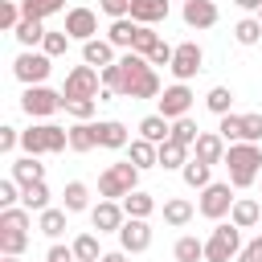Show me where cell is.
I'll list each match as a JSON object with an SVG mask.
<instances>
[{
    "mask_svg": "<svg viewBox=\"0 0 262 262\" xmlns=\"http://www.w3.org/2000/svg\"><path fill=\"white\" fill-rule=\"evenodd\" d=\"M184 25L188 29H213L217 25V4L213 0H188L184 4Z\"/></svg>",
    "mask_w": 262,
    "mask_h": 262,
    "instance_id": "cell-16",
    "label": "cell"
},
{
    "mask_svg": "<svg viewBox=\"0 0 262 262\" xmlns=\"http://www.w3.org/2000/svg\"><path fill=\"white\" fill-rule=\"evenodd\" d=\"M20 16H25V12H20V4H16V0H4V4H0V29H8V33H12V29L20 25Z\"/></svg>",
    "mask_w": 262,
    "mask_h": 262,
    "instance_id": "cell-46",
    "label": "cell"
},
{
    "mask_svg": "<svg viewBox=\"0 0 262 262\" xmlns=\"http://www.w3.org/2000/svg\"><path fill=\"white\" fill-rule=\"evenodd\" d=\"M61 196H66V213H82V209H90V188H86L82 180H70Z\"/></svg>",
    "mask_w": 262,
    "mask_h": 262,
    "instance_id": "cell-34",
    "label": "cell"
},
{
    "mask_svg": "<svg viewBox=\"0 0 262 262\" xmlns=\"http://www.w3.org/2000/svg\"><path fill=\"white\" fill-rule=\"evenodd\" d=\"M37 229L45 233V237H61L66 233V209H41V217H37Z\"/></svg>",
    "mask_w": 262,
    "mask_h": 262,
    "instance_id": "cell-31",
    "label": "cell"
},
{
    "mask_svg": "<svg viewBox=\"0 0 262 262\" xmlns=\"http://www.w3.org/2000/svg\"><path fill=\"white\" fill-rule=\"evenodd\" d=\"M12 180L25 188V184H37V180H45V164H37V156H20V160H12Z\"/></svg>",
    "mask_w": 262,
    "mask_h": 262,
    "instance_id": "cell-23",
    "label": "cell"
},
{
    "mask_svg": "<svg viewBox=\"0 0 262 262\" xmlns=\"http://www.w3.org/2000/svg\"><path fill=\"white\" fill-rule=\"evenodd\" d=\"M258 184H262V176H258Z\"/></svg>",
    "mask_w": 262,
    "mask_h": 262,
    "instance_id": "cell-58",
    "label": "cell"
},
{
    "mask_svg": "<svg viewBox=\"0 0 262 262\" xmlns=\"http://www.w3.org/2000/svg\"><path fill=\"white\" fill-rule=\"evenodd\" d=\"M20 106H25V115H33V119H49L53 111H61V106H66V94L49 90L45 82H41V86H25Z\"/></svg>",
    "mask_w": 262,
    "mask_h": 262,
    "instance_id": "cell-6",
    "label": "cell"
},
{
    "mask_svg": "<svg viewBox=\"0 0 262 262\" xmlns=\"http://www.w3.org/2000/svg\"><path fill=\"white\" fill-rule=\"evenodd\" d=\"M127 156H131V164L143 172V168H160V143H151V139H131L127 143Z\"/></svg>",
    "mask_w": 262,
    "mask_h": 262,
    "instance_id": "cell-17",
    "label": "cell"
},
{
    "mask_svg": "<svg viewBox=\"0 0 262 262\" xmlns=\"http://www.w3.org/2000/svg\"><path fill=\"white\" fill-rule=\"evenodd\" d=\"M66 33H70V41H94V33H98V12H94V8H70V12H66Z\"/></svg>",
    "mask_w": 262,
    "mask_h": 262,
    "instance_id": "cell-14",
    "label": "cell"
},
{
    "mask_svg": "<svg viewBox=\"0 0 262 262\" xmlns=\"http://www.w3.org/2000/svg\"><path fill=\"white\" fill-rule=\"evenodd\" d=\"M131 20H139V25L168 20V0H131Z\"/></svg>",
    "mask_w": 262,
    "mask_h": 262,
    "instance_id": "cell-19",
    "label": "cell"
},
{
    "mask_svg": "<svg viewBox=\"0 0 262 262\" xmlns=\"http://www.w3.org/2000/svg\"><path fill=\"white\" fill-rule=\"evenodd\" d=\"M98 82H102V70H94V66H74V70L66 74L61 94H66V98H98Z\"/></svg>",
    "mask_w": 262,
    "mask_h": 262,
    "instance_id": "cell-9",
    "label": "cell"
},
{
    "mask_svg": "<svg viewBox=\"0 0 262 262\" xmlns=\"http://www.w3.org/2000/svg\"><path fill=\"white\" fill-rule=\"evenodd\" d=\"M201 61H205V53H201V45L196 41H180L176 49H172V78L176 82H188V78H196L201 74Z\"/></svg>",
    "mask_w": 262,
    "mask_h": 262,
    "instance_id": "cell-10",
    "label": "cell"
},
{
    "mask_svg": "<svg viewBox=\"0 0 262 262\" xmlns=\"http://www.w3.org/2000/svg\"><path fill=\"white\" fill-rule=\"evenodd\" d=\"M20 205H25L29 213H41V209H49V184H45V180H37V184H25V188H20Z\"/></svg>",
    "mask_w": 262,
    "mask_h": 262,
    "instance_id": "cell-28",
    "label": "cell"
},
{
    "mask_svg": "<svg viewBox=\"0 0 262 262\" xmlns=\"http://www.w3.org/2000/svg\"><path fill=\"white\" fill-rule=\"evenodd\" d=\"M74 254H78V262H98V258H102L98 237H94V233H78V237H74Z\"/></svg>",
    "mask_w": 262,
    "mask_h": 262,
    "instance_id": "cell-38",
    "label": "cell"
},
{
    "mask_svg": "<svg viewBox=\"0 0 262 262\" xmlns=\"http://www.w3.org/2000/svg\"><path fill=\"white\" fill-rule=\"evenodd\" d=\"M123 209H127V217H151L156 213V196L143 192V188H135V192L123 196Z\"/></svg>",
    "mask_w": 262,
    "mask_h": 262,
    "instance_id": "cell-29",
    "label": "cell"
},
{
    "mask_svg": "<svg viewBox=\"0 0 262 262\" xmlns=\"http://www.w3.org/2000/svg\"><path fill=\"white\" fill-rule=\"evenodd\" d=\"M119 98H160V74L135 49L119 57Z\"/></svg>",
    "mask_w": 262,
    "mask_h": 262,
    "instance_id": "cell-1",
    "label": "cell"
},
{
    "mask_svg": "<svg viewBox=\"0 0 262 262\" xmlns=\"http://www.w3.org/2000/svg\"><path fill=\"white\" fill-rule=\"evenodd\" d=\"M20 147L29 156H53V151H66L70 147V131L57 127V123H37V127L20 131Z\"/></svg>",
    "mask_w": 262,
    "mask_h": 262,
    "instance_id": "cell-3",
    "label": "cell"
},
{
    "mask_svg": "<svg viewBox=\"0 0 262 262\" xmlns=\"http://www.w3.org/2000/svg\"><path fill=\"white\" fill-rule=\"evenodd\" d=\"M41 49H45L49 57H61V53L70 49V33H66V29H49L45 41H41Z\"/></svg>",
    "mask_w": 262,
    "mask_h": 262,
    "instance_id": "cell-40",
    "label": "cell"
},
{
    "mask_svg": "<svg viewBox=\"0 0 262 262\" xmlns=\"http://www.w3.org/2000/svg\"><path fill=\"white\" fill-rule=\"evenodd\" d=\"M205 106H209L217 119H221V115H229V106H233V90H229V86H213V90L205 94Z\"/></svg>",
    "mask_w": 262,
    "mask_h": 262,
    "instance_id": "cell-36",
    "label": "cell"
},
{
    "mask_svg": "<svg viewBox=\"0 0 262 262\" xmlns=\"http://www.w3.org/2000/svg\"><path fill=\"white\" fill-rule=\"evenodd\" d=\"M156 45H160V37H156V33H151V25H139V29H135V41H131V49H135V53H143V57H147V53H151V49H156Z\"/></svg>",
    "mask_w": 262,
    "mask_h": 262,
    "instance_id": "cell-43",
    "label": "cell"
},
{
    "mask_svg": "<svg viewBox=\"0 0 262 262\" xmlns=\"http://www.w3.org/2000/svg\"><path fill=\"white\" fill-rule=\"evenodd\" d=\"M242 254V229L229 221V225H217L205 242V262H229Z\"/></svg>",
    "mask_w": 262,
    "mask_h": 262,
    "instance_id": "cell-5",
    "label": "cell"
},
{
    "mask_svg": "<svg viewBox=\"0 0 262 262\" xmlns=\"http://www.w3.org/2000/svg\"><path fill=\"white\" fill-rule=\"evenodd\" d=\"M135 29H139V20H131V16H119V20H111V29H106V41H111L115 49H131V41H135Z\"/></svg>",
    "mask_w": 262,
    "mask_h": 262,
    "instance_id": "cell-25",
    "label": "cell"
},
{
    "mask_svg": "<svg viewBox=\"0 0 262 262\" xmlns=\"http://www.w3.org/2000/svg\"><path fill=\"white\" fill-rule=\"evenodd\" d=\"M45 33H49V29H45V20H41V16H20V25L12 29V37H16L25 49L41 45V41H45Z\"/></svg>",
    "mask_w": 262,
    "mask_h": 262,
    "instance_id": "cell-20",
    "label": "cell"
},
{
    "mask_svg": "<svg viewBox=\"0 0 262 262\" xmlns=\"http://www.w3.org/2000/svg\"><path fill=\"white\" fill-rule=\"evenodd\" d=\"M49 70H53V57L41 49V53H33V49H25L16 61H12V74L25 82V86H41L45 78H49Z\"/></svg>",
    "mask_w": 262,
    "mask_h": 262,
    "instance_id": "cell-8",
    "label": "cell"
},
{
    "mask_svg": "<svg viewBox=\"0 0 262 262\" xmlns=\"http://www.w3.org/2000/svg\"><path fill=\"white\" fill-rule=\"evenodd\" d=\"M209 168H213V164H205V160H196V156H192V160L180 168V176H184V184H188V188H205V184H213V180H209Z\"/></svg>",
    "mask_w": 262,
    "mask_h": 262,
    "instance_id": "cell-33",
    "label": "cell"
},
{
    "mask_svg": "<svg viewBox=\"0 0 262 262\" xmlns=\"http://www.w3.org/2000/svg\"><path fill=\"white\" fill-rule=\"evenodd\" d=\"M66 8V0H20V12L25 16H53V12H61Z\"/></svg>",
    "mask_w": 262,
    "mask_h": 262,
    "instance_id": "cell-39",
    "label": "cell"
},
{
    "mask_svg": "<svg viewBox=\"0 0 262 262\" xmlns=\"http://www.w3.org/2000/svg\"><path fill=\"white\" fill-rule=\"evenodd\" d=\"M45 262H78V254H74V246H49V254H45Z\"/></svg>",
    "mask_w": 262,
    "mask_h": 262,
    "instance_id": "cell-51",
    "label": "cell"
},
{
    "mask_svg": "<svg viewBox=\"0 0 262 262\" xmlns=\"http://www.w3.org/2000/svg\"><path fill=\"white\" fill-rule=\"evenodd\" d=\"M258 217H262V205H258L254 196H237V201H233V209H229V221H233L237 229H254V225H258Z\"/></svg>",
    "mask_w": 262,
    "mask_h": 262,
    "instance_id": "cell-18",
    "label": "cell"
},
{
    "mask_svg": "<svg viewBox=\"0 0 262 262\" xmlns=\"http://www.w3.org/2000/svg\"><path fill=\"white\" fill-rule=\"evenodd\" d=\"M172 49H176V45H168V41H160V45H156V49L147 53V61H151V66H172Z\"/></svg>",
    "mask_w": 262,
    "mask_h": 262,
    "instance_id": "cell-50",
    "label": "cell"
},
{
    "mask_svg": "<svg viewBox=\"0 0 262 262\" xmlns=\"http://www.w3.org/2000/svg\"><path fill=\"white\" fill-rule=\"evenodd\" d=\"M233 4H237L242 12H258V8H262V0H233Z\"/></svg>",
    "mask_w": 262,
    "mask_h": 262,
    "instance_id": "cell-55",
    "label": "cell"
},
{
    "mask_svg": "<svg viewBox=\"0 0 262 262\" xmlns=\"http://www.w3.org/2000/svg\"><path fill=\"white\" fill-rule=\"evenodd\" d=\"M70 147H74V151H94V147H98V123L78 119V123L70 127Z\"/></svg>",
    "mask_w": 262,
    "mask_h": 262,
    "instance_id": "cell-21",
    "label": "cell"
},
{
    "mask_svg": "<svg viewBox=\"0 0 262 262\" xmlns=\"http://www.w3.org/2000/svg\"><path fill=\"white\" fill-rule=\"evenodd\" d=\"M135 188H139V168H135L131 160L111 164V168L98 176V196H106V201H123V196L135 192Z\"/></svg>",
    "mask_w": 262,
    "mask_h": 262,
    "instance_id": "cell-4",
    "label": "cell"
},
{
    "mask_svg": "<svg viewBox=\"0 0 262 262\" xmlns=\"http://www.w3.org/2000/svg\"><path fill=\"white\" fill-rule=\"evenodd\" d=\"M139 135L151 139V143H164V139H172V119H164L160 111L147 115V119H139Z\"/></svg>",
    "mask_w": 262,
    "mask_h": 262,
    "instance_id": "cell-26",
    "label": "cell"
},
{
    "mask_svg": "<svg viewBox=\"0 0 262 262\" xmlns=\"http://www.w3.org/2000/svg\"><path fill=\"white\" fill-rule=\"evenodd\" d=\"M192 151H196V160H205V164H225L229 143H225L217 131H201V135H196V143H192Z\"/></svg>",
    "mask_w": 262,
    "mask_h": 262,
    "instance_id": "cell-15",
    "label": "cell"
},
{
    "mask_svg": "<svg viewBox=\"0 0 262 262\" xmlns=\"http://www.w3.org/2000/svg\"><path fill=\"white\" fill-rule=\"evenodd\" d=\"M0 229H29V209L25 205L0 209Z\"/></svg>",
    "mask_w": 262,
    "mask_h": 262,
    "instance_id": "cell-42",
    "label": "cell"
},
{
    "mask_svg": "<svg viewBox=\"0 0 262 262\" xmlns=\"http://www.w3.org/2000/svg\"><path fill=\"white\" fill-rule=\"evenodd\" d=\"M119 246H123L127 254H143V250L151 246V225H147V217H127L123 229H119Z\"/></svg>",
    "mask_w": 262,
    "mask_h": 262,
    "instance_id": "cell-12",
    "label": "cell"
},
{
    "mask_svg": "<svg viewBox=\"0 0 262 262\" xmlns=\"http://www.w3.org/2000/svg\"><path fill=\"white\" fill-rule=\"evenodd\" d=\"M16 201H20V184H16L12 176H4V180H0V209H12Z\"/></svg>",
    "mask_w": 262,
    "mask_h": 262,
    "instance_id": "cell-47",
    "label": "cell"
},
{
    "mask_svg": "<svg viewBox=\"0 0 262 262\" xmlns=\"http://www.w3.org/2000/svg\"><path fill=\"white\" fill-rule=\"evenodd\" d=\"M172 258H176V262H205V242L192 237V233H184V237H176Z\"/></svg>",
    "mask_w": 262,
    "mask_h": 262,
    "instance_id": "cell-27",
    "label": "cell"
},
{
    "mask_svg": "<svg viewBox=\"0 0 262 262\" xmlns=\"http://www.w3.org/2000/svg\"><path fill=\"white\" fill-rule=\"evenodd\" d=\"M98 8H102L111 20H119V16H131V0H98Z\"/></svg>",
    "mask_w": 262,
    "mask_h": 262,
    "instance_id": "cell-49",
    "label": "cell"
},
{
    "mask_svg": "<svg viewBox=\"0 0 262 262\" xmlns=\"http://www.w3.org/2000/svg\"><path fill=\"white\" fill-rule=\"evenodd\" d=\"M94 106H98L94 98H66V111H70L74 119H90V115H94Z\"/></svg>",
    "mask_w": 262,
    "mask_h": 262,
    "instance_id": "cell-48",
    "label": "cell"
},
{
    "mask_svg": "<svg viewBox=\"0 0 262 262\" xmlns=\"http://www.w3.org/2000/svg\"><path fill=\"white\" fill-rule=\"evenodd\" d=\"M156 102H160V115H164V119H184L188 106H192V90H188V82H176V86H168Z\"/></svg>",
    "mask_w": 262,
    "mask_h": 262,
    "instance_id": "cell-13",
    "label": "cell"
},
{
    "mask_svg": "<svg viewBox=\"0 0 262 262\" xmlns=\"http://www.w3.org/2000/svg\"><path fill=\"white\" fill-rule=\"evenodd\" d=\"M4 262H20V258H16V254H4Z\"/></svg>",
    "mask_w": 262,
    "mask_h": 262,
    "instance_id": "cell-56",
    "label": "cell"
},
{
    "mask_svg": "<svg viewBox=\"0 0 262 262\" xmlns=\"http://www.w3.org/2000/svg\"><path fill=\"white\" fill-rule=\"evenodd\" d=\"M184 164H188V147L176 139H164L160 143V168H184Z\"/></svg>",
    "mask_w": 262,
    "mask_h": 262,
    "instance_id": "cell-32",
    "label": "cell"
},
{
    "mask_svg": "<svg viewBox=\"0 0 262 262\" xmlns=\"http://www.w3.org/2000/svg\"><path fill=\"white\" fill-rule=\"evenodd\" d=\"M98 262H127V250H111V254H102Z\"/></svg>",
    "mask_w": 262,
    "mask_h": 262,
    "instance_id": "cell-54",
    "label": "cell"
},
{
    "mask_svg": "<svg viewBox=\"0 0 262 262\" xmlns=\"http://www.w3.org/2000/svg\"><path fill=\"white\" fill-rule=\"evenodd\" d=\"M233 184L225 180V184H205L201 188V201H196V209H201V217H209V221H221V217H229V209H233Z\"/></svg>",
    "mask_w": 262,
    "mask_h": 262,
    "instance_id": "cell-7",
    "label": "cell"
},
{
    "mask_svg": "<svg viewBox=\"0 0 262 262\" xmlns=\"http://www.w3.org/2000/svg\"><path fill=\"white\" fill-rule=\"evenodd\" d=\"M16 143H20V131H16V127H0V151L8 156Z\"/></svg>",
    "mask_w": 262,
    "mask_h": 262,
    "instance_id": "cell-53",
    "label": "cell"
},
{
    "mask_svg": "<svg viewBox=\"0 0 262 262\" xmlns=\"http://www.w3.org/2000/svg\"><path fill=\"white\" fill-rule=\"evenodd\" d=\"M237 262H262V237L246 242V246H242V254H237Z\"/></svg>",
    "mask_w": 262,
    "mask_h": 262,
    "instance_id": "cell-52",
    "label": "cell"
},
{
    "mask_svg": "<svg viewBox=\"0 0 262 262\" xmlns=\"http://www.w3.org/2000/svg\"><path fill=\"white\" fill-rule=\"evenodd\" d=\"M29 246V229H0V254H25Z\"/></svg>",
    "mask_w": 262,
    "mask_h": 262,
    "instance_id": "cell-37",
    "label": "cell"
},
{
    "mask_svg": "<svg viewBox=\"0 0 262 262\" xmlns=\"http://www.w3.org/2000/svg\"><path fill=\"white\" fill-rule=\"evenodd\" d=\"M184 4H188V0H184Z\"/></svg>",
    "mask_w": 262,
    "mask_h": 262,
    "instance_id": "cell-59",
    "label": "cell"
},
{
    "mask_svg": "<svg viewBox=\"0 0 262 262\" xmlns=\"http://www.w3.org/2000/svg\"><path fill=\"white\" fill-rule=\"evenodd\" d=\"M82 61L86 66H98V70L102 66H115V45L111 41H98V37L94 41H82Z\"/></svg>",
    "mask_w": 262,
    "mask_h": 262,
    "instance_id": "cell-24",
    "label": "cell"
},
{
    "mask_svg": "<svg viewBox=\"0 0 262 262\" xmlns=\"http://www.w3.org/2000/svg\"><path fill=\"white\" fill-rule=\"evenodd\" d=\"M225 168H229V184L233 188H250L262 176V143H229L225 151Z\"/></svg>",
    "mask_w": 262,
    "mask_h": 262,
    "instance_id": "cell-2",
    "label": "cell"
},
{
    "mask_svg": "<svg viewBox=\"0 0 262 262\" xmlns=\"http://www.w3.org/2000/svg\"><path fill=\"white\" fill-rule=\"evenodd\" d=\"M127 143H131V135H127V127H123L119 119H102V123H98V147L119 151V147H127Z\"/></svg>",
    "mask_w": 262,
    "mask_h": 262,
    "instance_id": "cell-22",
    "label": "cell"
},
{
    "mask_svg": "<svg viewBox=\"0 0 262 262\" xmlns=\"http://www.w3.org/2000/svg\"><path fill=\"white\" fill-rule=\"evenodd\" d=\"M233 37H237V45H258V41H262V20H258V16L237 20V25H233Z\"/></svg>",
    "mask_w": 262,
    "mask_h": 262,
    "instance_id": "cell-35",
    "label": "cell"
},
{
    "mask_svg": "<svg viewBox=\"0 0 262 262\" xmlns=\"http://www.w3.org/2000/svg\"><path fill=\"white\" fill-rule=\"evenodd\" d=\"M196 135H201V131H196V123H192L188 115H184V119H172V139H176V143L192 147V143H196Z\"/></svg>",
    "mask_w": 262,
    "mask_h": 262,
    "instance_id": "cell-41",
    "label": "cell"
},
{
    "mask_svg": "<svg viewBox=\"0 0 262 262\" xmlns=\"http://www.w3.org/2000/svg\"><path fill=\"white\" fill-rule=\"evenodd\" d=\"M164 221H168L172 229L188 225V221H192V201H184V196H172V201H164Z\"/></svg>",
    "mask_w": 262,
    "mask_h": 262,
    "instance_id": "cell-30",
    "label": "cell"
},
{
    "mask_svg": "<svg viewBox=\"0 0 262 262\" xmlns=\"http://www.w3.org/2000/svg\"><path fill=\"white\" fill-rule=\"evenodd\" d=\"M123 221H127V209H123L119 201H106V196H102V201L90 209V225H94L98 233H119Z\"/></svg>",
    "mask_w": 262,
    "mask_h": 262,
    "instance_id": "cell-11",
    "label": "cell"
},
{
    "mask_svg": "<svg viewBox=\"0 0 262 262\" xmlns=\"http://www.w3.org/2000/svg\"><path fill=\"white\" fill-rule=\"evenodd\" d=\"M258 20H262V8H258Z\"/></svg>",
    "mask_w": 262,
    "mask_h": 262,
    "instance_id": "cell-57",
    "label": "cell"
},
{
    "mask_svg": "<svg viewBox=\"0 0 262 262\" xmlns=\"http://www.w3.org/2000/svg\"><path fill=\"white\" fill-rule=\"evenodd\" d=\"M242 139L246 143H262V115H242Z\"/></svg>",
    "mask_w": 262,
    "mask_h": 262,
    "instance_id": "cell-45",
    "label": "cell"
},
{
    "mask_svg": "<svg viewBox=\"0 0 262 262\" xmlns=\"http://www.w3.org/2000/svg\"><path fill=\"white\" fill-rule=\"evenodd\" d=\"M217 135H221L225 143H242V115H221Z\"/></svg>",
    "mask_w": 262,
    "mask_h": 262,
    "instance_id": "cell-44",
    "label": "cell"
}]
</instances>
